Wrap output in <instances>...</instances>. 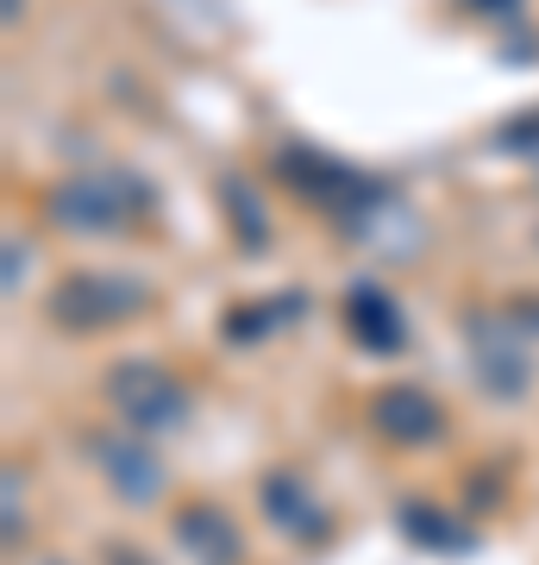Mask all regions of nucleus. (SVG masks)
<instances>
[{"label": "nucleus", "mask_w": 539, "mask_h": 565, "mask_svg": "<svg viewBox=\"0 0 539 565\" xmlns=\"http://www.w3.org/2000/svg\"><path fill=\"white\" fill-rule=\"evenodd\" d=\"M263 509H270V522L289 527L295 541H326V509L314 503V490L301 484L295 471H270V478H263Z\"/></svg>", "instance_id": "423d86ee"}, {"label": "nucleus", "mask_w": 539, "mask_h": 565, "mask_svg": "<svg viewBox=\"0 0 539 565\" xmlns=\"http://www.w3.org/2000/svg\"><path fill=\"white\" fill-rule=\"evenodd\" d=\"M107 403L120 408V427H132V434H176L188 422V390L163 364L144 359L107 371Z\"/></svg>", "instance_id": "7ed1b4c3"}, {"label": "nucleus", "mask_w": 539, "mask_h": 565, "mask_svg": "<svg viewBox=\"0 0 539 565\" xmlns=\"http://www.w3.org/2000/svg\"><path fill=\"white\" fill-rule=\"evenodd\" d=\"M151 207V182L132 177V170H82V177H63L51 195H44V214L63 226V233H120Z\"/></svg>", "instance_id": "f257e3e1"}, {"label": "nucleus", "mask_w": 539, "mask_h": 565, "mask_svg": "<svg viewBox=\"0 0 539 565\" xmlns=\"http://www.w3.org/2000/svg\"><path fill=\"white\" fill-rule=\"evenodd\" d=\"M114 559H120V565H144V559H139V553H114Z\"/></svg>", "instance_id": "4468645a"}, {"label": "nucleus", "mask_w": 539, "mask_h": 565, "mask_svg": "<svg viewBox=\"0 0 539 565\" xmlns=\"http://www.w3.org/2000/svg\"><path fill=\"white\" fill-rule=\"evenodd\" d=\"M88 452H95L107 490H114V497H126L132 509H144V503H158V497H163V465H158V452H151V446L132 440V427H120V434H95V440H88Z\"/></svg>", "instance_id": "20e7f679"}, {"label": "nucleus", "mask_w": 539, "mask_h": 565, "mask_svg": "<svg viewBox=\"0 0 539 565\" xmlns=\"http://www.w3.org/2000/svg\"><path fill=\"white\" fill-rule=\"evenodd\" d=\"M370 422H377L382 440H396V446H427V440H440V434H445L440 403H433L427 390H408V384L377 390V403H370Z\"/></svg>", "instance_id": "39448f33"}, {"label": "nucleus", "mask_w": 539, "mask_h": 565, "mask_svg": "<svg viewBox=\"0 0 539 565\" xmlns=\"http://www.w3.org/2000/svg\"><path fill=\"white\" fill-rule=\"evenodd\" d=\"M471 345H477V364H483V384L496 390V396H515L527 384V359H520L515 345L502 340L496 327H471Z\"/></svg>", "instance_id": "1a4fd4ad"}, {"label": "nucleus", "mask_w": 539, "mask_h": 565, "mask_svg": "<svg viewBox=\"0 0 539 565\" xmlns=\"http://www.w3.org/2000/svg\"><path fill=\"white\" fill-rule=\"evenodd\" d=\"M176 541L201 565H239V527H233V515H220V509H207V503L176 515Z\"/></svg>", "instance_id": "0eeeda50"}, {"label": "nucleus", "mask_w": 539, "mask_h": 565, "mask_svg": "<svg viewBox=\"0 0 539 565\" xmlns=\"http://www.w3.org/2000/svg\"><path fill=\"white\" fill-rule=\"evenodd\" d=\"M440 522H445L440 509H420V503L401 509V527H408L414 541H433V546H471V534H464V527H440Z\"/></svg>", "instance_id": "9d476101"}, {"label": "nucleus", "mask_w": 539, "mask_h": 565, "mask_svg": "<svg viewBox=\"0 0 539 565\" xmlns=\"http://www.w3.org/2000/svg\"><path fill=\"white\" fill-rule=\"evenodd\" d=\"M502 145H527V151H539V114H527L520 126H508V132H502Z\"/></svg>", "instance_id": "f8f14e48"}, {"label": "nucleus", "mask_w": 539, "mask_h": 565, "mask_svg": "<svg viewBox=\"0 0 539 565\" xmlns=\"http://www.w3.org/2000/svg\"><path fill=\"white\" fill-rule=\"evenodd\" d=\"M7 25H20V0H7Z\"/></svg>", "instance_id": "ddd939ff"}, {"label": "nucleus", "mask_w": 539, "mask_h": 565, "mask_svg": "<svg viewBox=\"0 0 539 565\" xmlns=\"http://www.w3.org/2000/svg\"><path fill=\"white\" fill-rule=\"evenodd\" d=\"M151 302V282L126 277V270H76L51 289V321L69 333H100V327H120L126 315H139Z\"/></svg>", "instance_id": "f03ea898"}, {"label": "nucleus", "mask_w": 539, "mask_h": 565, "mask_svg": "<svg viewBox=\"0 0 539 565\" xmlns=\"http://www.w3.org/2000/svg\"><path fill=\"white\" fill-rule=\"evenodd\" d=\"M20 471H7V546H20Z\"/></svg>", "instance_id": "9b49d317"}, {"label": "nucleus", "mask_w": 539, "mask_h": 565, "mask_svg": "<svg viewBox=\"0 0 539 565\" xmlns=\"http://www.w3.org/2000/svg\"><path fill=\"white\" fill-rule=\"evenodd\" d=\"M345 315H352V333H358L364 345H377V352H396V345L408 340L396 302L382 296L377 282H358V289H352V302H345Z\"/></svg>", "instance_id": "6e6552de"}]
</instances>
